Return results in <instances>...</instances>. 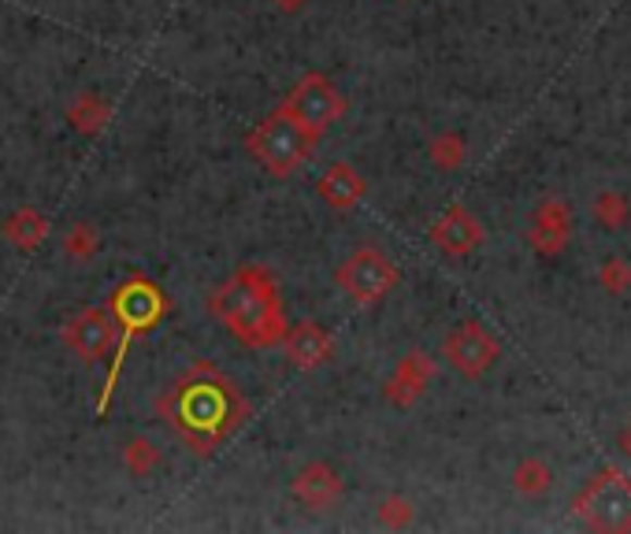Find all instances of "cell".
I'll list each match as a JSON object with an SVG mask.
<instances>
[{
  "mask_svg": "<svg viewBox=\"0 0 631 534\" xmlns=\"http://www.w3.org/2000/svg\"><path fill=\"white\" fill-rule=\"evenodd\" d=\"M160 420L168 423L183 446L194 457H212L220 446H227L242 423L249 420V401L238 390V383L223 368L197 360L157 401Z\"/></svg>",
  "mask_w": 631,
  "mask_h": 534,
  "instance_id": "1",
  "label": "cell"
},
{
  "mask_svg": "<svg viewBox=\"0 0 631 534\" xmlns=\"http://www.w3.org/2000/svg\"><path fill=\"white\" fill-rule=\"evenodd\" d=\"M209 312L227 327L234 341L246 349H275L286 338V309L272 271L260 264H242L209 297Z\"/></svg>",
  "mask_w": 631,
  "mask_h": 534,
  "instance_id": "2",
  "label": "cell"
},
{
  "mask_svg": "<svg viewBox=\"0 0 631 534\" xmlns=\"http://www.w3.org/2000/svg\"><path fill=\"white\" fill-rule=\"evenodd\" d=\"M112 320H115V349H112V364H108V378H104V390L97 397V415L108 412L112 405V394L120 386V375H123V364H126V352H131L134 341L141 334L157 331L164 323V315L171 312V297L164 294V286L157 278H149L146 271H131L120 286H115L112 301Z\"/></svg>",
  "mask_w": 631,
  "mask_h": 534,
  "instance_id": "3",
  "label": "cell"
},
{
  "mask_svg": "<svg viewBox=\"0 0 631 534\" xmlns=\"http://www.w3.org/2000/svg\"><path fill=\"white\" fill-rule=\"evenodd\" d=\"M316 145H320V138L305 131L301 123H294L290 115H283L279 108L246 134V149L252 152V160L275 178L297 175L312 160Z\"/></svg>",
  "mask_w": 631,
  "mask_h": 534,
  "instance_id": "4",
  "label": "cell"
},
{
  "mask_svg": "<svg viewBox=\"0 0 631 534\" xmlns=\"http://www.w3.org/2000/svg\"><path fill=\"white\" fill-rule=\"evenodd\" d=\"M576 516L591 531H631V479L606 468L576 494Z\"/></svg>",
  "mask_w": 631,
  "mask_h": 534,
  "instance_id": "5",
  "label": "cell"
},
{
  "mask_svg": "<svg viewBox=\"0 0 631 534\" xmlns=\"http://www.w3.org/2000/svg\"><path fill=\"white\" fill-rule=\"evenodd\" d=\"M401 271L379 246H360L349 252L335 271V283L349 301L357 305H379L394 286H398Z\"/></svg>",
  "mask_w": 631,
  "mask_h": 534,
  "instance_id": "6",
  "label": "cell"
},
{
  "mask_svg": "<svg viewBox=\"0 0 631 534\" xmlns=\"http://www.w3.org/2000/svg\"><path fill=\"white\" fill-rule=\"evenodd\" d=\"M279 112L290 115L294 123H301L305 131L316 134V138H323V134L346 115V94H342L327 75L312 71V75H305L301 83L286 94V101L279 104Z\"/></svg>",
  "mask_w": 631,
  "mask_h": 534,
  "instance_id": "7",
  "label": "cell"
},
{
  "mask_svg": "<svg viewBox=\"0 0 631 534\" xmlns=\"http://www.w3.org/2000/svg\"><path fill=\"white\" fill-rule=\"evenodd\" d=\"M442 357L454 364V371H461L465 378H480L498 364L502 346L480 320H465L446 334V341H442Z\"/></svg>",
  "mask_w": 631,
  "mask_h": 534,
  "instance_id": "8",
  "label": "cell"
},
{
  "mask_svg": "<svg viewBox=\"0 0 631 534\" xmlns=\"http://www.w3.org/2000/svg\"><path fill=\"white\" fill-rule=\"evenodd\" d=\"M63 346L75 352L83 364H101L104 357H112L115 349V320L112 309H83L75 320L63 327Z\"/></svg>",
  "mask_w": 631,
  "mask_h": 534,
  "instance_id": "9",
  "label": "cell"
},
{
  "mask_svg": "<svg viewBox=\"0 0 631 534\" xmlns=\"http://www.w3.org/2000/svg\"><path fill=\"white\" fill-rule=\"evenodd\" d=\"M290 494H294V501L305 505L309 512H327V509H335L342 501V494H346V479L338 475V468L323 464V460H312V464H305L301 472L294 475Z\"/></svg>",
  "mask_w": 631,
  "mask_h": 534,
  "instance_id": "10",
  "label": "cell"
},
{
  "mask_svg": "<svg viewBox=\"0 0 631 534\" xmlns=\"http://www.w3.org/2000/svg\"><path fill=\"white\" fill-rule=\"evenodd\" d=\"M431 241L446 257H468V252L483 246V226L465 204H449L435 220V226H431Z\"/></svg>",
  "mask_w": 631,
  "mask_h": 534,
  "instance_id": "11",
  "label": "cell"
},
{
  "mask_svg": "<svg viewBox=\"0 0 631 534\" xmlns=\"http://www.w3.org/2000/svg\"><path fill=\"white\" fill-rule=\"evenodd\" d=\"M283 349H286V360H290L297 371H316L331 360L335 338H331V331L323 327V323L301 320V323H294V327H286Z\"/></svg>",
  "mask_w": 631,
  "mask_h": 534,
  "instance_id": "12",
  "label": "cell"
},
{
  "mask_svg": "<svg viewBox=\"0 0 631 534\" xmlns=\"http://www.w3.org/2000/svg\"><path fill=\"white\" fill-rule=\"evenodd\" d=\"M431 378H435V360H431L428 352H409V357L398 360L394 375L386 378L383 397L394 405V409H412V405L423 397V390L431 386Z\"/></svg>",
  "mask_w": 631,
  "mask_h": 534,
  "instance_id": "13",
  "label": "cell"
},
{
  "mask_svg": "<svg viewBox=\"0 0 631 534\" xmlns=\"http://www.w3.org/2000/svg\"><path fill=\"white\" fill-rule=\"evenodd\" d=\"M316 194H320L323 204L335 208V212H354V208L368 197V183H364V175L349 164H331L323 171L320 183H316Z\"/></svg>",
  "mask_w": 631,
  "mask_h": 534,
  "instance_id": "14",
  "label": "cell"
},
{
  "mask_svg": "<svg viewBox=\"0 0 631 534\" xmlns=\"http://www.w3.org/2000/svg\"><path fill=\"white\" fill-rule=\"evenodd\" d=\"M568 238H572V215L561 201H546L535 208V223H531V246H535L543 257H557V252L568 249Z\"/></svg>",
  "mask_w": 631,
  "mask_h": 534,
  "instance_id": "15",
  "label": "cell"
},
{
  "mask_svg": "<svg viewBox=\"0 0 631 534\" xmlns=\"http://www.w3.org/2000/svg\"><path fill=\"white\" fill-rule=\"evenodd\" d=\"M49 231H52L49 215L38 212V208H30V204L15 208V212L0 223V234H4V238L23 252H38L45 241H49Z\"/></svg>",
  "mask_w": 631,
  "mask_h": 534,
  "instance_id": "16",
  "label": "cell"
},
{
  "mask_svg": "<svg viewBox=\"0 0 631 534\" xmlns=\"http://www.w3.org/2000/svg\"><path fill=\"white\" fill-rule=\"evenodd\" d=\"M67 123L75 134H83V138H101L108 131V123H112V108L101 94H94V89H83V94L75 97V101L67 104Z\"/></svg>",
  "mask_w": 631,
  "mask_h": 534,
  "instance_id": "17",
  "label": "cell"
},
{
  "mask_svg": "<svg viewBox=\"0 0 631 534\" xmlns=\"http://www.w3.org/2000/svg\"><path fill=\"white\" fill-rule=\"evenodd\" d=\"M512 486H517V494H524V497H543L549 486H554V472H549L546 460L524 457L517 464V472H512Z\"/></svg>",
  "mask_w": 631,
  "mask_h": 534,
  "instance_id": "18",
  "label": "cell"
},
{
  "mask_svg": "<svg viewBox=\"0 0 631 534\" xmlns=\"http://www.w3.org/2000/svg\"><path fill=\"white\" fill-rule=\"evenodd\" d=\"M123 468L131 479H149L152 472L160 468V449L152 446V438L146 434H138V438H131L123 446Z\"/></svg>",
  "mask_w": 631,
  "mask_h": 534,
  "instance_id": "19",
  "label": "cell"
},
{
  "mask_svg": "<svg viewBox=\"0 0 631 534\" xmlns=\"http://www.w3.org/2000/svg\"><path fill=\"white\" fill-rule=\"evenodd\" d=\"M465 157H468L465 138H461V134H454V131L435 134V138L428 141V160L438 171H457V167L465 164Z\"/></svg>",
  "mask_w": 631,
  "mask_h": 534,
  "instance_id": "20",
  "label": "cell"
},
{
  "mask_svg": "<svg viewBox=\"0 0 631 534\" xmlns=\"http://www.w3.org/2000/svg\"><path fill=\"white\" fill-rule=\"evenodd\" d=\"M101 252V231L94 223H75L63 234V257L71 260H94Z\"/></svg>",
  "mask_w": 631,
  "mask_h": 534,
  "instance_id": "21",
  "label": "cell"
},
{
  "mask_svg": "<svg viewBox=\"0 0 631 534\" xmlns=\"http://www.w3.org/2000/svg\"><path fill=\"white\" fill-rule=\"evenodd\" d=\"M594 220H598L606 231H620L628 220H631V204L624 201V194H602L598 201H594Z\"/></svg>",
  "mask_w": 631,
  "mask_h": 534,
  "instance_id": "22",
  "label": "cell"
},
{
  "mask_svg": "<svg viewBox=\"0 0 631 534\" xmlns=\"http://www.w3.org/2000/svg\"><path fill=\"white\" fill-rule=\"evenodd\" d=\"M412 520H417V509H412L409 497L391 494V497H383V501H379V523H383V527L401 531V527H409Z\"/></svg>",
  "mask_w": 631,
  "mask_h": 534,
  "instance_id": "23",
  "label": "cell"
},
{
  "mask_svg": "<svg viewBox=\"0 0 631 534\" xmlns=\"http://www.w3.org/2000/svg\"><path fill=\"white\" fill-rule=\"evenodd\" d=\"M602 286H606L609 294H628L631 268L624 264V260H606V264H602Z\"/></svg>",
  "mask_w": 631,
  "mask_h": 534,
  "instance_id": "24",
  "label": "cell"
},
{
  "mask_svg": "<svg viewBox=\"0 0 631 534\" xmlns=\"http://www.w3.org/2000/svg\"><path fill=\"white\" fill-rule=\"evenodd\" d=\"M272 4H275V8H279V12H283V15H297V12H301L305 4H309V0H272Z\"/></svg>",
  "mask_w": 631,
  "mask_h": 534,
  "instance_id": "25",
  "label": "cell"
},
{
  "mask_svg": "<svg viewBox=\"0 0 631 534\" xmlns=\"http://www.w3.org/2000/svg\"><path fill=\"white\" fill-rule=\"evenodd\" d=\"M620 452H624V457L631 460V423L624 431H620Z\"/></svg>",
  "mask_w": 631,
  "mask_h": 534,
  "instance_id": "26",
  "label": "cell"
}]
</instances>
